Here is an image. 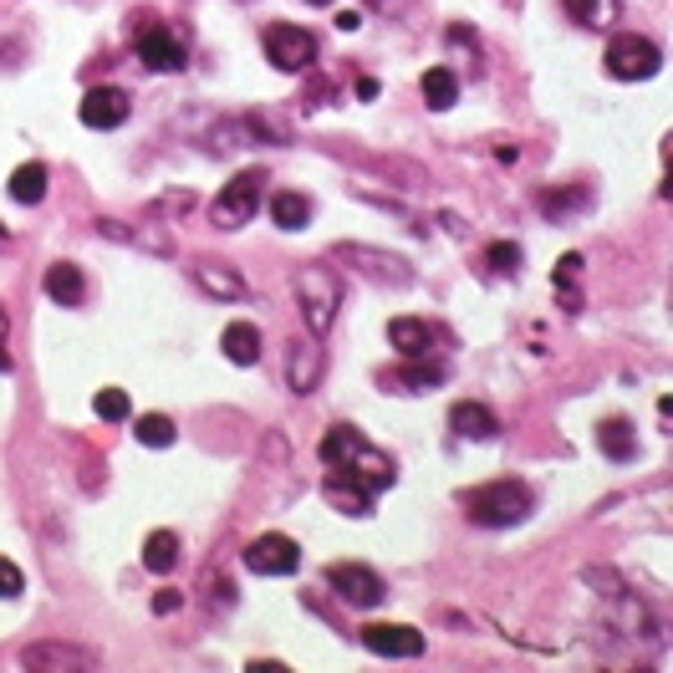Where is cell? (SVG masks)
<instances>
[{"label": "cell", "instance_id": "cell-1", "mask_svg": "<svg viewBox=\"0 0 673 673\" xmlns=\"http://www.w3.org/2000/svg\"><path fill=\"white\" fill-rule=\"evenodd\" d=\"M317 454H322V464H327V475H343V480H353V485L372 490V495L398 480L393 460H388L383 449H372L353 423H332L327 434H322Z\"/></svg>", "mask_w": 673, "mask_h": 673}, {"label": "cell", "instance_id": "cell-2", "mask_svg": "<svg viewBox=\"0 0 673 673\" xmlns=\"http://www.w3.org/2000/svg\"><path fill=\"white\" fill-rule=\"evenodd\" d=\"M530 490L520 480H490V485H475L464 490V511L475 526H490V530H505V526H520L530 515Z\"/></svg>", "mask_w": 673, "mask_h": 673}, {"label": "cell", "instance_id": "cell-3", "mask_svg": "<svg viewBox=\"0 0 673 673\" xmlns=\"http://www.w3.org/2000/svg\"><path fill=\"white\" fill-rule=\"evenodd\" d=\"M296 306H302V322L312 337H327L332 322H337V306H343V281L327 261L302 265L296 271Z\"/></svg>", "mask_w": 673, "mask_h": 673}, {"label": "cell", "instance_id": "cell-4", "mask_svg": "<svg viewBox=\"0 0 673 673\" xmlns=\"http://www.w3.org/2000/svg\"><path fill=\"white\" fill-rule=\"evenodd\" d=\"M261 199H265V169L235 173V179H230V185H224L220 194H214L210 224H214V230H240V224H251V220H255Z\"/></svg>", "mask_w": 673, "mask_h": 673}, {"label": "cell", "instance_id": "cell-5", "mask_svg": "<svg viewBox=\"0 0 673 673\" xmlns=\"http://www.w3.org/2000/svg\"><path fill=\"white\" fill-rule=\"evenodd\" d=\"M602 66H608V77H618V82H648L663 72V46L648 36H633V31H622V36L608 41Z\"/></svg>", "mask_w": 673, "mask_h": 673}, {"label": "cell", "instance_id": "cell-6", "mask_svg": "<svg viewBox=\"0 0 673 673\" xmlns=\"http://www.w3.org/2000/svg\"><path fill=\"white\" fill-rule=\"evenodd\" d=\"M332 261L357 265L372 286H388V291L413 286V265L403 261V255H393V251H378V245H353V240H343V245L332 251Z\"/></svg>", "mask_w": 673, "mask_h": 673}, {"label": "cell", "instance_id": "cell-7", "mask_svg": "<svg viewBox=\"0 0 673 673\" xmlns=\"http://www.w3.org/2000/svg\"><path fill=\"white\" fill-rule=\"evenodd\" d=\"M327 587L343 597L347 608H383V597H388V581L372 567H362V561H337L327 571Z\"/></svg>", "mask_w": 673, "mask_h": 673}, {"label": "cell", "instance_id": "cell-8", "mask_svg": "<svg viewBox=\"0 0 673 673\" xmlns=\"http://www.w3.org/2000/svg\"><path fill=\"white\" fill-rule=\"evenodd\" d=\"M322 378H327V347H322V337H291L286 343V388L291 393H317Z\"/></svg>", "mask_w": 673, "mask_h": 673}, {"label": "cell", "instance_id": "cell-9", "mask_svg": "<svg viewBox=\"0 0 673 673\" xmlns=\"http://www.w3.org/2000/svg\"><path fill=\"white\" fill-rule=\"evenodd\" d=\"M261 46H265V62L276 72H306L317 62V36L302 27H265Z\"/></svg>", "mask_w": 673, "mask_h": 673}, {"label": "cell", "instance_id": "cell-10", "mask_svg": "<svg viewBox=\"0 0 673 673\" xmlns=\"http://www.w3.org/2000/svg\"><path fill=\"white\" fill-rule=\"evenodd\" d=\"M296 567H302V546L281 530H265L245 546V571H255V577H291Z\"/></svg>", "mask_w": 673, "mask_h": 673}, {"label": "cell", "instance_id": "cell-11", "mask_svg": "<svg viewBox=\"0 0 673 673\" xmlns=\"http://www.w3.org/2000/svg\"><path fill=\"white\" fill-rule=\"evenodd\" d=\"M357 643L378 653V659H419L423 653V633L409 628V622H362Z\"/></svg>", "mask_w": 673, "mask_h": 673}, {"label": "cell", "instance_id": "cell-12", "mask_svg": "<svg viewBox=\"0 0 673 673\" xmlns=\"http://www.w3.org/2000/svg\"><path fill=\"white\" fill-rule=\"evenodd\" d=\"M21 669L82 673V669H97V653L82 643H31V648H21Z\"/></svg>", "mask_w": 673, "mask_h": 673}, {"label": "cell", "instance_id": "cell-13", "mask_svg": "<svg viewBox=\"0 0 673 673\" xmlns=\"http://www.w3.org/2000/svg\"><path fill=\"white\" fill-rule=\"evenodd\" d=\"M138 62H144L148 72H169L173 77V72L189 66V52L169 27H138Z\"/></svg>", "mask_w": 673, "mask_h": 673}, {"label": "cell", "instance_id": "cell-14", "mask_svg": "<svg viewBox=\"0 0 673 673\" xmlns=\"http://www.w3.org/2000/svg\"><path fill=\"white\" fill-rule=\"evenodd\" d=\"M128 113H133V103H128L123 87H93V93H82V103H77V118L87 123V128H97V133L123 128Z\"/></svg>", "mask_w": 673, "mask_h": 673}, {"label": "cell", "instance_id": "cell-15", "mask_svg": "<svg viewBox=\"0 0 673 673\" xmlns=\"http://www.w3.org/2000/svg\"><path fill=\"white\" fill-rule=\"evenodd\" d=\"M444 378H449V362H439V357H409L403 368L383 372V388H393V393H434Z\"/></svg>", "mask_w": 673, "mask_h": 673}, {"label": "cell", "instance_id": "cell-16", "mask_svg": "<svg viewBox=\"0 0 673 673\" xmlns=\"http://www.w3.org/2000/svg\"><path fill=\"white\" fill-rule=\"evenodd\" d=\"M388 343L398 347V357H429L439 343V327L423 317H393L388 322Z\"/></svg>", "mask_w": 673, "mask_h": 673}, {"label": "cell", "instance_id": "cell-17", "mask_svg": "<svg viewBox=\"0 0 673 673\" xmlns=\"http://www.w3.org/2000/svg\"><path fill=\"white\" fill-rule=\"evenodd\" d=\"M449 429H454L460 439H475V444H480V439H495V434H501V419H495L485 403L464 398V403H454V409H449Z\"/></svg>", "mask_w": 673, "mask_h": 673}, {"label": "cell", "instance_id": "cell-18", "mask_svg": "<svg viewBox=\"0 0 673 673\" xmlns=\"http://www.w3.org/2000/svg\"><path fill=\"white\" fill-rule=\"evenodd\" d=\"M194 281L204 286V296H214V302H240V296H245V276L224 261H199Z\"/></svg>", "mask_w": 673, "mask_h": 673}, {"label": "cell", "instance_id": "cell-19", "mask_svg": "<svg viewBox=\"0 0 673 673\" xmlns=\"http://www.w3.org/2000/svg\"><path fill=\"white\" fill-rule=\"evenodd\" d=\"M220 347L235 368H255V362H261V327H255V322H230V327L220 332Z\"/></svg>", "mask_w": 673, "mask_h": 673}, {"label": "cell", "instance_id": "cell-20", "mask_svg": "<svg viewBox=\"0 0 673 673\" xmlns=\"http://www.w3.org/2000/svg\"><path fill=\"white\" fill-rule=\"evenodd\" d=\"M322 495H327V505H337L343 515H353V520H362V515H372V490L353 485V480L343 475H327V485H322Z\"/></svg>", "mask_w": 673, "mask_h": 673}, {"label": "cell", "instance_id": "cell-21", "mask_svg": "<svg viewBox=\"0 0 673 673\" xmlns=\"http://www.w3.org/2000/svg\"><path fill=\"white\" fill-rule=\"evenodd\" d=\"M46 296H52L56 306H82V296H87V281H82V265H72V261H56L52 271H46Z\"/></svg>", "mask_w": 673, "mask_h": 673}, {"label": "cell", "instance_id": "cell-22", "mask_svg": "<svg viewBox=\"0 0 673 673\" xmlns=\"http://www.w3.org/2000/svg\"><path fill=\"white\" fill-rule=\"evenodd\" d=\"M271 220L281 224V230H306L312 224V199L302 194V189H281V194H271Z\"/></svg>", "mask_w": 673, "mask_h": 673}, {"label": "cell", "instance_id": "cell-23", "mask_svg": "<svg viewBox=\"0 0 673 673\" xmlns=\"http://www.w3.org/2000/svg\"><path fill=\"white\" fill-rule=\"evenodd\" d=\"M11 199L15 204H41L46 199V164L41 159H27V164H15L11 169Z\"/></svg>", "mask_w": 673, "mask_h": 673}, {"label": "cell", "instance_id": "cell-24", "mask_svg": "<svg viewBox=\"0 0 673 673\" xmlns=\"http://www.w3.org/2000/svg\"><path fill=\"white\" fill-rule=\"evenodd\" d=\"M561 6H567V15L587 31H608L622 15V0H561Z\"/></svg>", "mask_w": 673, "mask_h": 673}, {"label": "cell", "instance_id": "cell-25", "mask_svg": "<svg viewBox=\"0 0 673 673\" xmlns=\"http://www.w3.org/2000/svg\"><path fill=\"white\" fill-rule=\"evenodd\" d=\"M597 444H602V454L618 464L638 460V434H633V423L628 419H608L602 429H597Z\"/></svg>", "mask_w": 673, "mask_h": 673}, {"label": "cell", "instance_id": "cell-26", "mask_svg": "<svg viewBox=\"0 0 673 673\" xmlns=\"http://www.w3.org/2000/svg\"><path fill=\"white\" fill-rule=\"evenodd\" d=\"M144 567L154 571V577H169L173 567H179V536L173 530H154L144 541Z\"/></svg>", "mask_w": 673, "mask_h": 673}, {"label": "cell", "instance_id": "cell-27", "mask_svg": "<svg viewBox=\"0 0 673 673\" xmlns=\"http://www.w3.org/2000/svg\"><path fill=\"white\" fill-rule=\"evenodd\" d=\"M419 87H423V103L434 107V113L454 107V97H460V82H454V72H449V66H429Z\"/></svg>", "mask_w": 673, "mask_h": 673}, {"label": "cell", "instance_id": "cell-28", "mask_svg": "<svg viewBox=\"0 0 673 673\" xmlns=\"http://www.w3.org/2000/svg\"><path fill=\"white\" fill-rule=\"evenodd\" d=\"M133 434L148 449H169L173 439H179V429H173V419H164V413H144V419L133 423Z\"/></svg>", "mask_w": 673, "mask_h": 673}, {"label": "cell", "instance_id": "cell-29", "mask_svg": "<svg viewBox=\"0 0 673 673\" xmlns=\"http://www.w3.org/2000/svg\"><path fill=\"white\" fill-rule=\"evenodd\" d=\"M93 413H97V419H107V423H123V419H133V398L123 393V388H97Z\"/></svg>", "mask_w": 673, "mask_h": 673}, {"label": "cell", "instance_id": "cell-30", "mask_svg": "<svg viewBox=\"0 0 673 673\" xmlns=\"http://www.w3.org/2000/svg\"><path fill=\"white\" fill-rule=\"evenodd\" d=\"M485 265L495 271V276H515V271H520V245H515V240H501V245H490V251H485Z\"/></svg>", "mask_w": 673, "mask_h": 673}, {"label": "cell", "instance_id": "cell-31", "mask_svg": "<svg viewBox=\"0 0 673 673\" xmlns=\"http://www.w3.org/2000/svg\"><path fill=\"white\" fill-rule=\"evenodd\" d=\"M128 240H138V245H144V251H154V255H173V235H169V230H159V224L128 230Z\"/></svg>", "mask_w": 673, "mask_h": 673}, {"label": "cell", "instance_id": "cell-32", "mask_svg": "<svg viewBox=\"0 0 673 673\" xmlns=\"http://www.w3.org/2000/svg\"><path fill=\"white\" fill-rule=\"evenodd\" d=\"M21 592H27V577H21V567H15L11 556H0V597H6V602H15Z\"/></svg>", "mask_w": 673, "mask_h": 673}, {"label": "cell", "instance_id": "cell-33", "mask_svg": "<svg viewBox=\"0 0 673 673\" xmlns=\"http://www.w3.org/2000/svg\"><path fill=\"white\" fill-rule=\"evenodd\" d=\"M185 608V597L173 592V587H164V592H154V612H159V618H173V612Z\"/></svg>", "mask_w": 673, "mask_h": 673}, {"label": "cell", "instance_id": "cell-34", "mask_svg": "<svg viewBox=\"0 0 673 673\" xmlns=\"http://www.w3.org/2000/svg\"><path fill=\"white\" fill-rule=\"evenodd\" d=\"M577 271H581V255H577V251H567V255H561V261H556V271H551V276H556V286H567V281L577 276Z\"/></svg>", "mask_w": 673, "mask_h": 673}, {"label": "cell", "instance_id": "cell-35", "mask_svg": "<svg viewBox=\"0 0 673 673\" xmlns=\"http://www.w3.org/2000/svg\"><path fill=\"white\" fill-rule=\"evenodd\" d=\"M378 93H383V87H378V77H357V97H362V103H372Z\"/></svg>", "mask_w": 673, "mask_h": 673}, {"label": "cell", "instance_id": "cell-36", "mask_svg": "<svg viewBox=\"0 0 673 673\" xmlns=\"http://www.w3.org/2000/svg\"><path fill=\"white\" fill-rule=\"evenodd\" d=\"M337 27H343V31H357V27H362V15H357V11H343V15H337Z\"/></svg>", "mask_w": 673, "mask_h": 673}, {"label": "cell", "instance_id": "cell-37", "mask_svg": "<svg viewBox=\"0 0 673 673\" xmlns=\"http://www.w3.org/2000/svg\"><path fill=\"white\" fill-rule=\"evenodd\" d=\"M439 224H444L449 235H464V224H460V220H454V214H449V210H444V214H439Z\"/></svg>", "mask_w": 673, "mask_h": 673}, {"label": "cell", "instance_id": "cell-38", "mask_svg": "<svg viewBox=\"0 0 673 673\" xmlns=\"http://www.w3.org/2000/svg\"><path fill=\"white\" fill-rule=\"evenodd\" d=\"M11 337V317H6V306H0V343Z\"/></svg>", "mask_w": 673, "mask_h": 673}, {"label": "cell", "instance_id": "cell-39", "mask_svg": "<svg viewBox=\"0 0 673 673\" xmlns=\"http://www.w3.org/2000/svg\"><path fill=\"white\" fill-rule=\"evenodd\" d=\"M0 372H11V353H6V343H0Z\"/></svg>", "mask_w": 673, "mask_h": 673}, {"label": "cell", "instance_id": "cell-40", "mask_svg": "<svg viewBox=\"0 0 673 673\" xmlns=\"http://www.w3.org/2000/svg\"><path fill=\"white\" fill-rule=\"evenodd\" d=\"M0 240H6V224H0Z\"/></svg>", "mask_w": 673, "mask_h": 673}, {"label": "cell", "instance_id": "cell-41", "mask_svg": "<svg viewBox=\"0 0 673 673\" xmlns=\"http://www.w3.org/2000/svg\"><path fill=\"white\" fill-rule=\"evenodd\" d=\"M312 6H327V0H312Z\"/></svg>", "mask_w": 673, "mask_h": 673}]
</instances>
